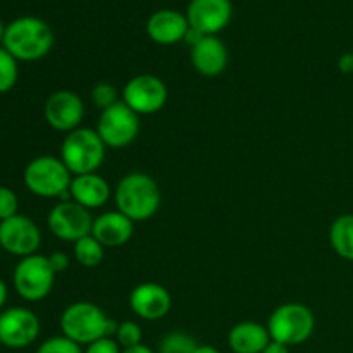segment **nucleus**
Wrapping results in <instances>:
<instances>
[{"instance_id":"72a5a7b5","label":"nucleus","mask_w":353,"mask_h":353,"mask_svg":"<svg viewBox=\"0 0 353 353\" xmlns=\"http://www.w3.org/2000/svg\"><path fill=\"white\" fill-rule=\"evenodd\" d=\"M121 353H154L150 350V348L147 347V345H143V343H140V345H137V347H131V348H124L123 352Z\"/></svg>"},{"instance_id":"4468645a","label":"nucleus","mask_w":353,"mask_h":353,"mask_svg":"<svg viewBox=\"0 0 353 353\" xmlns=\"http://www.w3.org/2000/svg\"><path fill=\"white\" fill-rule=\"evenodd\" d=\"M233 17L231 0H190L186 19L193 30L205 37H216Z\"/></svg>"},{"instance_id":"393cba45","label":"nucleus","mask_w":353,"mask_h":353,"mask_svg":"<svg viewBox=\"0 0 353 353\" xmlns=\"http://www.w3.org/2000/svg\"><path fill=\"white\" fill-rule=\"evenodd\" d=\"M141 327L140 324L133 323V321H124V323L117 324L116 334H114V340L117 341L121 348H131L137 347V345L141 343Z\"/></svg>"},{"instance_id":"7ed1b4c3","label":"nucleus","mask_w":353,"mask_h":353,"mask_svg":"<svg viewBox=\"0 0 353 353\" xmlns=\"http://www.w3.org/2000/svg\"><path fill=\"white\" fill-rule=\"evenodd\" d=\"M117 323L109 319L99 305L92 302H74L62 312L61 331L78 345H86L116 334Z\"/></svg>"},{"instance_id":"f8f14e48","label":"nucleus","mask_w":353,"mask_h":353,"mask_svg":"<svg viewBox=\"0 0 353 353\" xmlns=\"http://www.w3.org/2000/svg\"><path fill=\"white\" fill-rule=\"evenodd\" d=\"M40 334V319L26 307H12L0 314V343L7 348H26Z\"/></svg>"},{"instance_id":"1a4fd4ad","label":"nucleus","mask_w":353,"mask_h":353,"mask_svg":"<svg viewBox=\"0 0 353 353\" xmlns=\"http://www.w3.org/2000/svg\"><path fill=\"white\" fill-rule=\"evenodd\" d=\"M47 223L54 236L62 241L76 243L81 238L92 234L93 217L88 209L76 203L74 200H64L52 207Z\"/></svg>"},{"instance_id":"39448f33","label":"nucleus","mask_w":353,"mask_h":353,"mask_svg":"<svg viewBox=\"0 0 353 353\" xmlns=\"http://www.w3.org/2000/svg\"><path fill=\"white\" fill-rule=\"evenodd\" d=\"M72 174L64 162L52 155H41L28 162L24 169V185L33 195L41 199H64L69 193Z\"/></svg>"},{"instance_id":"c9c22d12","label":"nucleus","mask_w":353,"mask_h":353,"mask_svg":"<svg viewBox=\"0 0 353 353\" xmlns=\"http://www.w3.org/2000/svg\"><path fill=\"white\" fill-rule=\"evenodd\" d=\"M193 353H221V352L217 350L216 347H212V345H199Z\"/></svg>"},{"instance_id":"c85d7f7f","label":"nucleus","mask_w":353,"mask_h":353,"mask_svg":"<svg viewBox=\"0 0 353 353\" xmlns=\"http://www.w3.org/2000/svg\"><path fill=\"white\" fill-rule=\"evenodd\" d=\"M123 348L117 345V341L114 338H102V340H97L93 343H90L86 347L85 353H121Z\"/></svg>"},{"instance_id":"2f4dec72","label":"nucleus","mask_w":353,"mask_h":353,"mask_svg":"<svg viewBox=\"0 0 353 353\" xmlns=\"http://www.w3.org/2000/svg\"><path fill=\"white\" fill-rule=\"evenodd\" d=\"M203 37H205V34H202V33H200V31L193 30V28L190 26L188 33H186V37H185V41L190 45V47H195V45L199 43V41L202 40Z\"/></svg>"},{"instance_id":"ddd939ff","label":"nucleus","mask_w":353,"mask_h":353,"mask_svg":"<svg viewBox=\"0 0 353 353\" xmlns=\"http://www.w3.org/2000/svg\"><path fill=\"white\" fill-rule=\"evenodd\" d=\"M43 114L48 126L57 131L71 133L78 130L85 117V103L76 92L59 90L47 99Z\"/></svg>"},{"instance_id":"c756f323","label":"nucleus","mask_w":353,"mask_h":353,"mask_svg":"<svg viewBox=\"0 0 353 353\" xmlns=\"http://www.w3.org/2000/svg\"><path fill=\"white\" fill-rule=\"evenodd\" d=\"M48 262H50L55 274H61V272H64L69 268V257L64 252H54V254H50L48 255Z\"/></svg>"},{"instance_id":"b1692460","label":"nucleus","mask_w":353,"mask_h":353,"mask_svg":"<svg viewBox=\"0 0 353 353\" xmlns=\"http://www.w3.org/2000/svg\"><path fill=\"white\" fill-rule=\"evenodd\" d=\"M196 347L199 345L190 334L174 331L162 338L159 343V353H193Z\"/></svg>"},{"instance_id":"6e6552de","label":"nucleus","mask_w":353,"mask_h":353,"mask_svg":"<svg viewBox=\"0 0 353 353\" xmlns=\"http://www.w3.org/2000/svg\"><path fill=\"white\" fill-rule=\"evenodd\" d=\"M97 133L105 147L124 148L133 143L140 133V116L121 100L100 112Z\"/></svg>"},{"instance_id":"f704fd0d","label":"nucleus","mask_w":353,"mask_h":353,"mask_svg":"<svg viewBox=\"0 0 353 353\" xmlns=\"http://www.w3.org/2000/svg\"><path fill=\"white\" fill-rule=\"evenodd\" d=\"M7 295H9V290H7L6 281H3V279L0 278V309H2V307L6 305Z\"/></svg>"},{"instance_id":"5701e85b","label":"nucleus","mask_w":353,"mask_h":353,"mask_svg":"<svg viewBox=\"0 0 353 353\" xmlns=\"http://www.w3.org/2000/svg\"><path fill=\"white\" fill-rule=\"evenodd\" d=\"M19 78L17 59L12 54L0 47V93H7L16 86Z\"/></svg>"},{"instance_id":"aec40b11","label":"nucleus","mask_w":353,"mask_h":353,"mask_svg":"<svg viewBox=\"0 0 353 353\" xmlns=\"http://www.w3.org/2000/svg\"><path fill=\"white\" fill-rule=\"evenodd\" d=\"M271 343V334L268 326L245 321L231 327L228 334V345L234 353H262Z\"/></svg>"},{"instance_id":"bb28decb","label":"nucleus","mask_w":353,"mask_h":353,"mask_svg":"<svg viewBox=\"0 0 353 353\" xmlns=\"http://www.w3.org/2000/svg\"><path fill=\"white\" fill-rule=\"evenodd\" d=\"M37 353H85L81 350V345L76 341L69 340L64 334L62 336H54L45 340L43 343L38 347Z\"/></svg>"},{"instance_id":"4be33fe9","label":"nucleus","mask_w":353,"mask_h":353,"mask_svg":"<svg viewBox=\"0 0 353 353\" xmlns=\"http://www.w3.org/2000/svg\"><path fill=\"white\" fill-rule=\"evenodd\" d=\"M103 245L93 234L81 238L74 243V259L83 268H97L103 261Z\"/></svg>"},{"instance_id":"a211bd4d","label":"nucleus","mask_w":353,"mask_h":353,"mask_svg":"<svg viewBox=\"0 0 353 353\" xmlns=\"http://www.w3.org/2000/svg\"><path fill=\"white\" fill-rule=\"evenodd\" d=\"M134 223L119 210H110L93 219L92 234L103 247H123L131 240Z\"/></svg>"},{"instance_id":"e433bc0d","label":"nucleus","mask_w":353,"mask_h":353,"mask_svg":"<svg viewBox=\"0 0 353 353\" xmlns=\"http://www.w3.org/2000/svg\"><path fill=\"white\" fill-rule=\"evenodd\" d=\"M3 33H6V26H3L2 21H0V43L3 41Z\"/></svg>"},{"instance_id":"f03ea898","label":"nucleus","mask_w":353,"mask_h":353,"mask_svg":"<svg viewBox=\"0 0 353 353\" xmlns=\"http://www.w3.org/2000/svg\"><path fill=\"white\" fill-rule=\"evenodd\" d=\"M114 200L119 212L133 223H143L155 216L161 207V190L157 181L145 172H130L116 186Z\"/></svg>"},{"instance_id":"2eb2a0df","label":"nucleus","mask_w":353,"mask_h":353,"mask_svg":"<svg viewBox=\"0 0 353 353\" xmlns=\"http://www.w3.org/2000/svg\"><path fill=\"white\" fill-rule=\"evenodd\" d=\"M172 305L171 293L159 283H141L130 295V307L145 321L164 319Z\"/></svg>"},{"instance_id":"20e7f679","label":"nucleus","mask_w":353,"mask_h":353,"mask_svg":"<svg viewBox=\"0 0 353 353\" xmlns=\"http://www.w3.org/2000/svg\"><path fill=\"white\" fill-rule=\"evenodd\" d=\"M105 143L97 130L78 128L68 133L61 145V161L72 176L92 174L105 159Z\"/></svg>"},{"instance_id":"f3484780","label":"nucleus","mask_w":353,"mask_h":353,"mask_svg":"<svg viewBox=\"0 0 353 353\" xmlns=\"http://www.w3.org/2000/svg\"><path fill=\"white\" fill-rule=\"evenodd\" d=\"M192 64L202 76H219L228 65V48L217 37H203L195 47H192Z\"/></svg>"},{"instance_id":"9b49d317","label":"nucleus","mask_w":353,"mask_h":353,"mask_svg":"<svg viewBox=\"0 0 353 353\" xmlns=\"http://www.w3.org/2000/svg\"><path fill=\"white\" fill-rule=\"evenodd\" d=\"M41 243L40 228L28 216L10 217L0 221V247L16 257H30L37 254Z\"/></svg>"},{"instance_id":"4c0bfd02","label":"nucleus","mask_w":353,"mask_h":353,"mask_svg":"<svg viewBox=\"0 0 353 353\" xmlns=\"http://www.w3.org/2000/svg\"><path fill=\"white\" fill-rule=\"evenodd\" d=\"M352 54H353V50H352Z\"/></svg>"},{"instance_id":"a878e982","label":"nucleus","mask_w":353,"mask_h":353,"mask_svg":"<svg viewBox=\"0 0 353 353\" xmlns=\"http://www.w3.org/2000/svg\"><path fill=\"white\" fill-rule=\"evenodd\" d=\"M117 95H119V93H117L116 86H112L110 83L105 81L97 83L92 88V102L93 105L99 107L100 112L109 109V107L116 105L117 102H121V100H117Z\"/></svg>"},{"instance_id":"9d476101","label":"nucleus","mask_w":353,"mask_h":353,"mask_svg":"<svg viewBox=\"0 0 353 353\" xmlns=\"http://www.w3.org/2000/svg\"><path fill=\"white\" fill-rule=\"evenodd\" d=\"M123 102L138 116L155 114L168 102V86L159 76L138 74L124 85Z\"/></svg>"},{"instance_id":"6ab92c4d","label":"nucleus","mask_w":353,"mask_h":353,"mask_svg":"<svg viewBox=\"0 0 353 353\" xmlns=\"http://www.w3.org/2000/svg\"><path fill=\"white\" fill-rule=\"evenodd\" d=\"M69 195L76 203L85 209H100L105 205L110 199V186L105 179L97 172L92 174L72 176Z\"/></svg>"},{"instance_id":"423d86ee","label":"nucleus","mask_w":353,"mask_h":353,"mask_svg":"<svg viewBox=\"0 0 353 353\" xmlns=\"http://www.w3.org/2000/svg\"><path fill=\"white\" fill-rule=\"evenodd\" d=\"M268 330L272 341L286 347L305 343L316 330V316L303 303H283L269 317Z\"/></svg>"},{"instance_id":"cd10ccee","label":"nucleus","mask_w":353,"mask_h":353,"mask_svg":"<svg viewBox=\"0 0 353 353\" xmlns=\"http://www.w3.org/2000/svg\"><path fill=\"white\" fill-rule=\"evenodd\" d=\"M19 209V199L9 186H0V221L10 219L17 216Z\"/></svg>"},{"instance_id":"473e14b6","label":"nucleus","mask_w":353,"mask_h":353,"mask_svg":"<svg viewBox=\"0 0 353 353\" xmlns=\"http://www.w3.org/2000/svg\"><path fill=\"white\" fill-rule=\"evenodd\" d=\"M262 353H290V347H286V345L283 343H278V341H272L268 345V347L264 348V352Z\"/></svg>"},{"instance_id":"dca6fc26","label":"nucleus","mask_w":353,"mask_h":353,"mask_svg":"<svg viewBox=\"0 0 353 353\" xmlns=\"http://www.w3.org/2000/svg\"><path fill=\"white\" fill-rule=\"evenodd\" d=\"M190 23L186 14L174 9L155 10L147 21V34L152 41L159 45H174L185 41Z\"/></svg>"},{"instance_id":"412c9836","label":"nucleus","mask_w":353,"mask_h":353,"mask_svg":"<svg viewBox=\"0 0 353 353\" xmlns=\"http://www.w3.org/2000/svg\"><path fill=\"white\" fill-rule=\"evenodd\" d=\"M330 241L341 259L353 262V214H343L333 221Z\"/></svg>"},{"instance_id":"0eeeda50","label":"nucleus","mask_w":353,"mask_h":353,"mask_svg":"<svg viewBox=\"0 0 353 353\" xmlns=\"http://www.w3.org/2000/svg\"><path fill=\"white\" fill-rule=\"evenodd\" d=\"M12 281L21 299L28 302H40L47 299L54 288L55 272L48 262V257L34 254L17 262Z\"/></svg>"},{"instance_id":"7c9ffc66","label":"nucleus","mask_w":353,"mask_h":353,"mask_svg":"<svg viewBox=\"0 0 353 353\" xmlns=\"http://www.w3.org/2000/svg\"><path fill=\"white\" fill-rule=\"evenodd\" d=\"M338 68H340L341 72H345V74H350L353 72V54H343L340 57V61H338Z\"/></svg>"},{"instance_id":"f257e3e1","label":"nucleus","mask_w":353,"mask_h":353,"mask_svg":"<svg viewBox=\"0 0 353 353\" xmlns=\"http://www.w3.org/2000/svg\"><path fill=\"white\" fill-rule=\"evenodd\" d=\"M2 47L17 61H40L54 47V31L40 17H17L6 26Z\"/></svg>"}]
</instances>
